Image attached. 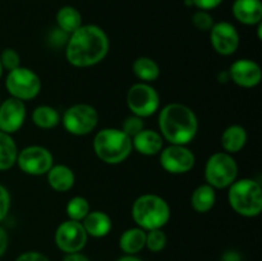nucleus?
Segmentation results:
<instances>
[{
    "mask_svg": "<svg viewBox=\"0 0 262 261\" xmlns=\"http://www.w3.org/2000/svg\"><path fill=\"white\" fill-rule=\"evenodd\" d=\"M228 202L230 207L242 216H257L262 211L261 184L251 178L234 181L229 186Z\"/></svg>",
    "mask_w": 262,
    "mask_h": 261,
    "instance_id": "39448f33",
    "label": "nucleus"
},
{
    "mask_svg": "<svg viewBox=\"0 0 262 261\" xmlns=\"http://www.w3.org/2000/svg\"><path fill=\"white\" fill-rule=\"evenodd\" d=\"M84 230L87 235H91L94 238H102L107 235L112 230L113 223L109 215L104 211H90L82 220Z\"/></svg>",
    "mask_w": 262,
    "mask_h": 261,
    "instance_id": "a211bd4d",
    "label": "nucleus"
},
{
    "mask_svg": "<svg viewBox=\"0 0 262 261\" xmlns=\"http://www.w3.org/2000/svg\"><path fill=\"white\" fill-rule=\"evenodd\" d=\"M86 230L81 222L66 220L55 230L54 241L56 247L66 253L81 252L87 243Z\"/></svg>",
    "mask_w": 262,
    "mask_h": 261,
    "instance_id": "9b49d317",
    "label": "nucleus"
},
{
    "mask_svg": "<svg viewBox=\"0 0 262 261\" xmlns=\"http://www.w3.org/2000/svg\"><path fill=\"white\" fill-rule=\"evenodd\" d=\"M222 3L223 0H192V4L194 7L199 8L200 10H206V12L217 8Z\"/></svg>",
    "mask_w": 262,
    "mask_h": 261,
    "instance_id": "72a5a7b5",
    "label": "nucleus"
},
{
    "mask_svg": "<svg viewBox=\"0 0 262 261\" xmlns=\"http://www.w3.org/2000/svg\"><path fill=\"white\" fill-rule=\"evenodd\" d=\"M125 101L132 114L142 119L155 114L160 106V96L158 91L146 82L133 84L128 90Z\"/></svg>",
    "mask_w": 262,
    "mask_h": 261,
    "instance_id": "6e6552de",
    "label": "nucleus"
},
{
    "mask_svg": "<svg viewBox=\"0 0 262 261\" xmlns=\"http://www.w3.org/2000/svg\"><path fill=\"white\" fill-rule=\"evenodd\" d=\"M0 104H2V100H0Z\"/></svg>",
    "mask_w": 262,
    "mask_h": 261,
    "instance_id": "ea45409f",
    "label": "nucleus"
},
{
    "mask_svg": "<svg viewBox=\"0 0 262 261\" xmlns=\"http://www.w3.org/2000/svg\"><path fill=\"white\" fill-rule=\"evenodd\" d=\"M210 42L220 55H232L239 46V33L232 23H214L210 30Z\"/></svg>",
    "mask_w": 262,
    "mask_h": 261,
    "instance_id": "ddd939ff",
    "label": "nucleus"
},
{
    "mask_svg": "<svg viewBox=\"0 0 262 261\" xmlns=\"http://www.w3.org/2000/svg\"><path fill=\"white\" fill-rule=\"evenodd\" d=\"M117 261H142V260L138 258L137 256L135 255H125V256H122L120 258H118Z\"/></svg>",
    "mask_w": 262,
    "mask_h": 261,
    "instance_id": "4c0bfd02",
    "label": "nucleus"
},
{
    "mask_svg": "<svg viewBox=\"0 0 262 261\" xmlns=\"http://www.w3.org/2000/svg\"><path fill=\"white\" fill-rule=\"evenodd\" d=\"M17 156L18 147L12 135L0 130V171L13 168L17 161Z\"/></svg>",
    "mask_w": 262,
    "mask_h": 261,
    "instance_id": "b1692460",
    "label": "nucleus"
},
{
    "mask_svg": "<svg viewBox=\"0 0 262 261\" xmlns=\"http://www.w3.org/2000/svg\"><path fill=\"white\" fill-rule=\"evenodd\" d=\"M109 37L101 27L96 25H82L67 41L66 58L69 64L77 68L96 66L109 53Z\"/></svg>",
    "mask_w": 262,
    "mask_h": 261,
    "instance_id": "f257e3e1",
    "label": "nucleus"
},
{
    "mask_svg": "<svg viewBox=\"0 0 262 261\" xmlns=\"http://www.w3.org/2000/svg\"><path fill=\"white\" fill-rule=\"evenodd\" d=\"M159 128L164 140L171 145H188L196 137L199 120L191 107L173 102L160 110Z\"/></svg>",
    "mask_w": 262,
    "mask_h": 261,
    "instance_id": "f03ea898",
    "label": "nucleus"
},
{
    "mask_svg": "<svg viewBox=\"0 0 262 261\" xmlns=\"http://www.w3.org/2000/svg\"><path fill=\"white\" fill-rule=\"evenodd\" d=\"M10 209V194L7 187L0 184V223L7 217Z\"/></svg>",
    "mask_w": 262,
    "mask_h": 261,
    "instance_id": "2f4dec72",
    "label": "nucleus"
},
{
    "mask_svg": "<svg viewBox=\"0 0 262 261\" xmlns=\"http://www.w3.org/2000/svg\"><path fill=\"white\" fill-rule=\"evenodd\" d=\"M31 118H32L33 124L41 129L55 128L60 122V115H59L58 110L49 105H40V106L35 107Z\"/></svg>",
    "mask_w": 262,
    "mask_h": 261,
    "instance_id": "393cba45",
    "label": "nucleus"
},
{
    "mask_svg": "<svg viewBox=\"0 0 262 261\" xmlns=\"http://www.w3.org/2000/svg\"><path fill=\"white\" fill-rule=\"evenodd\" d=\"M228 73H229V78L235 84L245 87V89L256 87L262 79L261 67L256 61L250 60V59L235 60L230 66Z\"/></svg>",
    "mask_w": 262,
    "mask_h": 261,
    "instance_id": "2eb2a0df",
    "label": "nucleus"
},
{
    "mask_svg": "<svg viewBox=\"0 0 262 261\" xmlns=\"http://www.w3.org/2000/svg\"><path fill=\"white\" fill-rule=\"evenodd\" d=\"M132 217L138 228L146 232L161 229L170 219V206L158 194H142L133 202Z\"/></svg>",
    "mask_w": 262,
    "mask_h": 261,
    "instance_id": "20e7f679",
    "label": "nucleus"
},
{
    "mask_svg": "<svg viewBox=\"0 0 262 261\" xmlns=\"http://www.w3.org/2000/svg\"><path fill=\"white\" fill-rule=\"evenodd\" d=\"M5 87L12 97L28 101L40 94L41 79L32 69L19 66L18 68L8 72Z\"/></svg>",
    "mask_w": 262,
    "mask_h": 261,
    "instance_id": "0eeeda50",
    "label": "nucleus"
},
{
    "mask_svg": "<svg viewBox=\"0 0 262 261\" xmlns=\"http://www.w3.org/2000/svg\"><path fill=\"white\" fill-rule=\"evenodd\" d=\"M0 61H2L3 69L5 71H13V69L18 68L20 66L19 54L12 48H7L2 51L0 54Z\"/></svg>",
    "mask_w": 262,
    "mask_h": 261,
    "instance_id": "c85d7f7f",
    "label": "nucleus"
},
{
    "mask_svg": "<svg viewBox=\"0 0 262 261\" xmlns=\"http://www.w3.org/2000/svg\"><path fill=\"white\" fill-rule=\"evenodd\" d=\"M97 158L105 164L117 165L132 153V138L118 128H104L95 135L92 143Z\"/></svg>",
    "mask_w": 262,
    "mask_h": 261,
    "instance_id": "7ed1b4c3",
    "label": "nucleus"
},
{
    "mask_svg": "<svg viewBox=\"0 0 262 261\" xmlns=\"http://www.w3.org/2000/svg\"><path fill=\"white\" fill-rule=\"evenodd\" d=\"M61 122L71 135L86 136L97 127L99 113L89 104H76L66 110Z\"/></svg>",
    "mask_w": 262,
    "mask_h": 261,
    "instance_id": "1a4fd4ad",
    "label": "nucleus"
},
{
    "mask_svg": "<svg viewBox=\"0 0 262 261\" xmlns=\"http://www.w3.org/2000/svg\"><path fill=\"white\" fill-rule=\"evenodd\" d=\"M63 261H90L87 256H84L81 252H73V253H67L64 256Z\"/></svg>",
    "mask_w": 262,
    "mask_h": 261,
    "instance_id": "c9c22d12",
    "label": "nucleus"
},
{
    "mask_svg": "<svg viewBox=\"0 0 262 261\" xmlns=\"http://www.w3.org/2000/svg\"><path fill=\"white\" fill-rule=\"evenodd\" d=\"M27 110L25 101L9 97L0 104V130L12 135L22 128Z\"/></svg>",
    "mask_w": 262,
    "mask_h": 261,
    "instance_id": "4468645a",
    "label": "nucleus"
},
{
    "mask_svg": "<svg viewBox=\"0 0 262 261\" xmlns=\"http://www.w3.org/2000/svg\"><path fill=\"white\" fill-rule=\"evenodd\" d=\"M145 128V123H143L142 118L137 117V115H130V117L125 118L124 122H123L122 130L125 133V135L129 136L130 138L135 137L138 132Z\"/></svg>",
    "mask_w": 262,
    "mask_h": 261,
    "instance_id": "c756f323",
    "label": "nucleus"
},
{
    "mask_svg": "<svg viewBox=\"0 0 262 261\" xmlns=\"http://www.w3.org/2000/svg\"><path fill=\"white\" fill-rule=\"evenodd\" d=\"M14 261H50L49 257L43 253L37 252V251H28V252H23L15 258Z\"/></svg>",
    "mask_w": 262,
    "mask_h": 261,
    "instance_id": "473e14b6",
    "label": "nucleus"
},
{
    "mask_svg": "<svg viewBox=\"0 0 262 261\" xmlns=\"http://www.w3.org/2000/svg\"><path fill=\"white\" fill-rule=\"evenodd\" d=\"M145 245L146 230L138 227L124 230L119 238V247L125 255H136L143 250Z\"/></svg>",
    "mask_w": 262,
    "mask_h": 261,
    "instance_id": "412c9836",
    "label": "nucleus"
},
{
    "mask_svg": "<svg viewBox=\"0 0 262 261\" xmlns=\"http://www.w3.org/2000/svg\"><path fill=\"white\" fill-rule=\"evenodd\" d=\"M238 177V165L232 154L215 153L205 165V179L212 188H227Z\"/></svg>",
    "mask_w": 262,
    "mask_h": 261,
    "instance_id": "423d86ee",
    "label": "nucleus"
},
{
    "mask_svg": "<svg viewBox=\"0 0 262 261\" xmlns=\"http://www.w3.org/2000/svg\"><path fill=\"white\" fill-rule=\"evenodd\" d=\"M66 210L69 220H76V222H82L86 217V215L91 211L89 201L82 196H76L69 200Z\"/></svg>",
    "mask_w": 262,
    "mask_h": 261,
    "instance_id": "bb28decb",
    "label": "nucleus"
},
{
    "mask_svg": "<svg viewBox=\"0 0 262 261\" xmlns=\"http://www.w3.org/2000/svg\"><path fill=\"white\" fill-rule=\"evenodd\" d=\"M194 154L184 145H171L160 151V165L170 174H184L193 169Z\"/></svg>",
    "mask_w": 262,
    "mask_h": 261,
    "instance_id": "f8f14e48",
    "label": "nucleus"
},
{
    "mask_svg": "<svg viewBox=\"0 0 262 261\" xmlns=\"http://www.w3.org/2000/svg\"><path fill=\"white\" fill-rule=\"evenodd\" d=\"M166 246V234L161 229H154L146 232V245L151 252H160Z\"/></svg>",
    "mask_w": 262,
    "mask_h": 261,
    "instance_id": "cd10ccee",
    "label": "nucleus"
},
{
    "mask_svg": "<svg viewBox=\"0 0 262 261\" xmlns=\"http://www.w3.org/2000/svg\"><path fill=\"white\" fill-rule=\"evenodd\" d=\"M164 138L154 129H145L132 137V147L145 156H154L163 150Z\"/></svg>",
    "mask_w": 262,
    "mask_h": 261,
    "instance_id": "dca6fc26",
    "label": "nucleus"
},
{
    "mask_svg": "<svg viewBox=\"0 0 262 261\" xmlns=\"http://www.w3.org/2000/svg\"><path fill=\"white\" fill-rule=\"evenodd\" d=\"M48 183L54 191L67 192L74 186L76 176L69 166L64 164L53 165L48 171Z\"/></svg>",
    "mask_w": 262,
    "mask_h": 261,
    "instance_id": "6ab92c4d",
    "label": "nucleus"
},
{
    "mask_svg": "<svg viewBox=\"0 0 262 261\" xmlns=\"http://www.w3.org/2000/svg\"><path fill=\"white\" fill-rule=\"evenodd\" d=\"M223 261H241V257L234 251H228L223 257Z\"/></svg>",
    "mask_w": 262,
    "mask_h": 261,
    "instance_id": "e433bc0d",
    "label": "nucleus"
},
{
    "mask_svg": "<svg viewBox=\"0 0 262 261\" xmlns=\"http://www.w3.org/2000/svg\"><path fill=\"white\" fill-rule=\"evenodd\" d=\"M3 71H4V69H3L2 61H0V78H2V76H3Z\"/></svg>",
    "mask_w": 262,
    "mask_h": 261,
    "instance_id": "58836bf2",
    "label": "nucleus"
},
{
    "mask_svg": "<svg viewBox=\"0 0 262 261\" xmlns=\"http://www.w3.org/2000/svg\"><path fill=\"white\" fill-rule=\"evenodd\" d=\"M216 202V193L215 188H212L210 184H201L193 191L191 196V205L194 211L200 214L209 212L214 207Z\"/></svg>",
    "mask_w": 262,
    "mask_h": 261,
    "instance_id": "4be33fe9",
    "label": "nucleus"
},
{
    "mask_svg": "<svg viewBox=\"0 0 262 261\" xmlns=\"http://www.w3.org/2000/svg\"><path fill=\"white\" fill-rule=\"evenodd\" d=\"M15 164L28 176H43L54 165V158L49 148L32 145L18 151Z\"/></svg>",
    "mask_w": 262,
    "mask_h": 261,
    "instance_id": "9d476101",
    "label": "nucleus"
},
{
    "mask_svg": "<svg viewBox=\"0 0 262 261\" xmlns=\"http://www.w3.org/2000/svg\"><path fill=\"white\" fill-rule=\"evenodd\" d=\"M247 137V132L242 125L233 124L225 128L222 138H220V143H222V147L224 148L225 153L237 154L245 147Z\"/></svg>",
    "mask_w": 262,
    "mask_h": 261,
    "instance_id": "aec40b11",
    "label": "nucleus"
},
{
    "mask_svg": "<svg viewBox=\"0 0 262 261\" xmlns=\"http://www.w3.org/2000/svg\"><path fill=\"white\" fill-rule=\"evenodd\" d=\"M8 243H9V237H8L7 230L0 227V257H3L4 253L7 252Z\"/></svg>",
    "mask_w": 262,
    "mask_h": 261,
    "instance_id": "f704fd0d",
    "label": "nucleus"
},
{
    "mask_svg": "<svg viewBox=\"0 0 262 261\" xmlns=\"http://www.w3.org/2000/svg\"><path fill=\"white\" fill-rule=\"evenodd\" d=\"M56 25L59 30L66 32L67 35H71L74 31L78 30L82 26V15L74 7L66 5L61 7L56 13Z\"/></svg>",
    "mask_w": 262,
    "mask_h": 261,
    "instance_id": "5701e85b",
    "label": "nucleus"
},
{
    "mask_svg": "<svg viewBox=\"0 0 262 261\" xmlns=\"http://www.w3.org/2000/svg\"><path fill=\"white\" fill-rule=\"evenodd\" d=\"M133 73L142 82H154L160 76V67L148 56H140L133 63Z\"/></svg>",
    "mask_w": 262,
    "mask_h": 261,
    "instance_id": "a878e982",
    "label": "nucleus"
},
{
    "mask_svg": "<svg viewBox=\"0 0 262 261\" xmlns=\"http://www.w3.org/2000/svg\"><path fill=\"white\" fill-rule=\"evenodd\" d=\"M192 23L200 31H210L214 26V18L206 10H197L192 17Z\"/></svg>",
    "mask_w": 262,
    "mask_h": 261,
    "instance_id": "7c9ffc66",
    "label": "nucleus"
},
{
    "mask_svg": "<svg viewBox=\"0 0 262 261\" xmlns=\"http://www.w3.org/2000/svg\"><path fill=\"white\" fill-rule=\"evenodd\" d=\"M233 15L238 22L247 26L261 23L262 3L261 0H234L233 3Z\"/></svg>",
    "mask_w": 262,
    "mask_h": 261,
    "instance_id": "f3484780",
    "label": "nucleus"
}]
</instances>
